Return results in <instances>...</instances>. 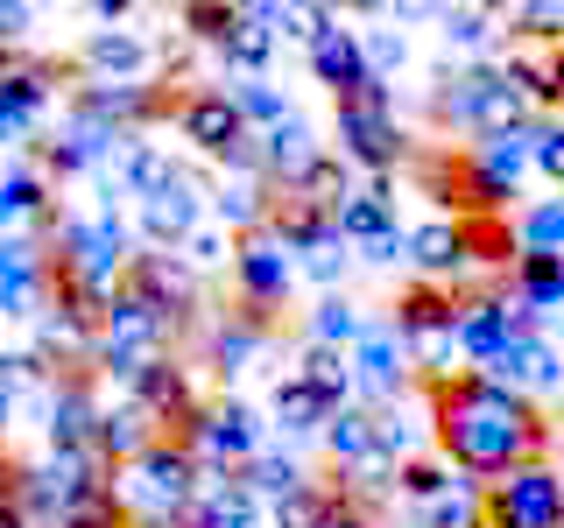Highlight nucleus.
Listing matches in <instances>:
<instances>
[{
  "instance_id": "obj_1",
  "label": "nucleus",
  "mask_w": 564,
  "mask_h": 528,
  "mask_svg": "<svg viewBox=\"0 0 564 528\" xmlns=\"http://www.w3.org/2000/svg\"><path fill=\"white\" fill-rule=\"evenodd\" d=\"M431 444L452 458L466 480H508L522 465L551 458V422L543 409L508 387L501 374H458V381H431Z\"/></svg>"
},
{
  "instance_id": "obj_2",
  "label": "nucleus",
  "mask_w": 564,
  "mask_h": 528,
  "mask_svg": "<svg viewBox=\"0 0 564 528\" xmlns=\"http://www.w3.org/2000/svg\"><path fill=\"white\" fill-rule=\"evenodd\" d=\"M431 120L437 128H458V134H473V141H494V134H522V128H536L543 120V106L516 85V70H466V78H437V92H431Z\"/></svg>"
},
{
  "instance_id": "obj_3",
  "label": "nucleus",
  "mask_w": 564,
  "mask_h": 528,
  "mask_svg": "<svg viewBox=\"0 0 564 528\" xmlns=\"http://www.w3.org/2000/svg\"><path fill=\"white\" fill-rule=\"evenodd\" d=\"M332 106H339V155L352 169L388 176L402 155H410L402 120H395V85H388V78H360L352 92H339Z\"/></svg>"
},
{
  "instance_id": "obj_4",
  "label": "nucleus",
  "mask_w": 564,
  "mask_h": 528,
  "mask_svg": "<svg viewBox=\"0 0 564 528\" xmlns=\"http://www.w3.org/2000/svg\"><path fill=\"white\" fill-rule=\"evenodd\" d=\"M205 486V465L191 444H176V437H163L149 458H134L128 472H120V501H128L134 521H184L191 501H198Z\"/></svg>"
},
{
  "instance_id": "obj_5",
  "label": "nucleus",
  "mask_w": 564,
  "mask_h": 528,
  "mask_svg": "<svg viewBox=\"0 0 564 528\" xmlns=\"http://www.w3.org/2000/svg\"><path fill=\"white\" fill-rule=\"evenodd\" d=\"M458 304L466 296H452L445 282H410L395 296V339L410 345V360L431 381H458L452 360H466V345H458Z\"/></svg>"
},
{
  "instance_id": "obj_6",
  "label": "nucleus",
  "mask_w": 564,
  "mask_h": 528,
  "mask_svg": "<svg viewBox=\"0 0 564 528\" xmlns=\"http://www.w3.org/2000/svg\"><path fill=\"white\" fill-rule=\"evenodd\" d=\"M176 444L198 451V465H205V472H247L254 458H269V451H261V416L247 409L240 395L205 402V416H198V422H184V430H176Z\"/></svg>"
},
{
  "instance_id": "obj_7",
  "label": "nucleus",
  "mask_w": 564,
  "mask_h": 528,
  "mask_svg": "<svg viewBox=\"0 0 564 528\" xmlns=\"http://www.w3.org/2000/svg\"><path fill=\"white\" fill-rule=\"evenodd\" d=\"M487 528H564V472L543 458V465H522L508 480H494Z\"/></svg>"
},
{
  "instance_id": "obj_8",
  "label": "nucleus",
  "mask_w": 564,
  "mask_h": 528,
  "mask_svg": "<svg viewBox=\"0 0 564 528\" xmlns=\"http://www.w3.org/2000/svg\"><path fill=\"white\" fill-rule=\"evenodd\" d=\"M128 289H141L155 310H170L184 331H198L205 324V282H198V268H191L184 254H170V246H141L134 254V268H128Z\"/></svg>"
},
{
  "instance_id": "obj_9",
  "label": "nucleus",
  "mask_w": 564,
  "mask_h": 528,
  "mask_svg": "<svg viewBox=\"0 0 564 528\" xmlns=\"http://www.w3.org/2000/svg\"><path fill=\"white\" fill-rule=\"evenodd\" d=\"M304 275L296 268V254L275 240V226L269 233H247L240 240V254H234V289H240V310H254V317H269L290 304V282Z\"/></svg>"
},
{
  "instance_id": "obj_10",
  "label": "nucleus",
  "mask_w": 564,
  "mask_h": 528,
  "mask_svg": "<svg viewBox=\"0 0 564 528\" xmlns=\"http://www.w3.org/2000/svg\"><path fill=\"white\" fill-rule=\"evenodd\" d=\"M99 422L106 402L85 374H57V387L43 395V444L50 451H99Z\"/></svg>"
},
{
  "instance_id": "obj_11",
  "label": "nucleus",
  "mask_w": 564,
  "mask_h": 528,
  "mask_svg": "<svg viewBox=\"0 0 564 528\" xmlns=\"http://www.w3.org/2000/svg\"><path fill=\"white\" fill-rule=\"evenodd\" d=\"M352 381H360V395L375 402V416H381V409H395V402L410 395L416 360H410V345L395 339V324H375L360 345H352Z\"/></svg>"
},
{
  "instance_id": "obj_12",
  "label": "nucleus",
  "mask_w": 564,
  "mask_h": 528,
  "mask_svg": "<svg viewBox=\"0 0 564 528\" xmlns=\"http://www.w3.org/2000/svg\"><path fill=\"white\" fill-rule=\"evenodd\" d=\"M311 78L325 85L332 99L352 92L360 78H375V70H367V35L346 29L332 8H311Z\"/></svg>"
},
{
  "instance_id": "obj_13",
  "label": "nucleus",
  "mask_w": 564,
  "mask_h": 528,
  "mask_svg": "<svg viewBox=\"0 0 564 528\" xmlns=\"http://www.w3.org/2000/svg\"><path fill=\"white\" fill-rule=\"evenodd\" d=\"M128 402H141V409L163 422L170 437L184 430V422H198V416H205L198 381H191V360H176V352H170V360H149V366H141V374L128 381Z\"/></svg>"
},
{
  "instance_id": "obj_14",
  "label": "nucleus",
  "mask_w": 564,
  "mask_h": 528,
  "mask_svg": "<svg viewBox=\"0 0 564 528\" xmlns=\"http://www.w3.org/2000/svg\"><path fill=\"white\" fill-rule=\"evenodd\" d=\"M57 78H64V70L50 57H22V50H8V57H0V134L29 141V128H35V113L50 106V85H57Z\"/></svg>"
},
{
  "instance_id": "obj_15",
  "label": "nucleus",
  "mask_w": 564,
  "mask_h": 528,
  "mask_svg": "<svg viewBox=\"0 0 564 528\" xmlns=\"http://www.w3.org/2000/svg\"><path fill=\"white\" fill-rule=\"evenodd\" d=\"M141 219V246H191V233H205V190L191 184L184 169H176V184H163L149 205H134Z\"/></svg>"
},
{
  "instance_id": "obj_16",
  "label": "nucleus",
  "mask_w": 564,
  "mask_h": 528,
  "mask_svg": "<svg viewBox=\"0 0 564 528\" xmlns=\"http://www.w3.org/2000/svg\"><path fill=\"white\" fill-rule=\"evenodd\" d=\"M198 345H205V366H212V374L234 381V374H247V366L269 352V317H254V310L205 317V324H198Z\"/></svg>"
},
{
  "instance_id": "obj_17",
  "label": "nucleus",
  "mask_w": 564,
  "mask_h": 528,
  "mask_svg": "<svg viewBox=\"0 0 564 528\" xmlns=\"http://www.w3.org/2000/svg\"><path fill=\"white\" fill-rule=\"evenodd\" d=\"M78 113H93L106 120V128H120V134H141L149 120H163L176 113V106L163 99V85H99V78H78Z\"/></svg>"
},
{
  "instance_id": "obj_18",
  "label": "nucleus",
  "mask_w": 564,
  "mask_h": 528,
  "mask_svg": "<svg viewBox=\"0 0 564 528\" xmlns=\"http://www.w3.org/2000/svg\"><path fill=\"white\" fill-rule=\"evenodd\" d=\"M325 163H332V148L317 141L311 120H282L275 134H261V176H269L275 190H304Z\"/></svg>"
},
{
  "instance_id": "obj_19",
  "label": "nucleus",
  "mask_w": 564,
  "mask_h": 528,
  "mask_svg": "<svg viewBox=\"0 0 564 528\" xmlns=\"http://www.w3.org/2000/svg\"><path fill=\"white\" fill-rule=\"evenodd\" d=\"M78 78H99V85H149L155 78V50L141 43L134 29H93L78 50Z\"/></svg>"
},
{
  "instance_id": "obj_20",
  "label": "nucleus",
  "mask_w": 564,
  "mask_h": 528,
  "mask_svg": "<svg viewBox=\"0 0 564 528\" xmlns=\"http://www.w3.org/2000/svg\"><path fill=\"white\" fill-rule=\"evenodd\" d=\"M0 219H8V233H50V226H57L50 169H35L29 155H14L8 176H0Z\"/></svg>"
},
{
  "instance_id": "obj_21",
  "label": "nucleus",
  "mask_w": 564,
  "mask_h": 528,
  "mask_svg": "<svg viewBox=\"0 0 564 528\" xmlns=\"http://www.w3.org/2000/svg\"><path fill=\"white\" fill-rule=\"evenodd\" d=\"M487 374H501L508 387H522V395H564V352L536 331V339H516V345H508V360L487 366Z\"/></svg>"
},
{
  "instance_id": "obj_22",
  "label": "nucleus",
  "mask_w": 564,
  "mask_h": 528,
  "mask_svg": "<svg viewBox=\"0 0 564 528\" xmlns=\"http://www.w3.org/2000/svg\"><path fill=\"white\" fill-rule=\"evenodd\" d=\"M410 261H416L423 282H452V275L473 261L466 219H431V226H416V233H410Z\"/></svg>"
},
{
  "instance_id": "obj_23",
  "label": "nucleus",
  "mask_w": 564,
  "mask_h": 528,
  "mask_svg": "<svg viewBox=\"0 0 564 528\" xmlns=\"http://www.w3.org/2000/svg\"><path fill=\"white\" fill-rule=\"evenodd\" d=\"M332 416H339V409H332L317 387H304L296 374H290V381H275V395H269V422H275L282 437H325V430H332Z\"/></svg>"
},
{
  "instance_id": "obj_24",
  "label": "nucleus",
  "mask_w": 564,
  "mask_h": 528,
  "mask_svg": "<svg viewBox=\"0 0 564 528\" xmlns=\"http://www.w3.org/2000/svg\"><path fill=\"white\" fill-rule=\"evenodd\" d=\"M508 296L536 317H557L564 310V261L557 254H522L516 268H508Z\"/></svg>"
},
{
  "instance_id": "obj_25",
  "label": "nucleus",
  "mask_w": 564,
  "mask_h": 528,
  "mask_svg": "<svg viewBox=\"0 0 564 528\" xmlns=\"http://www.w3.org/2000/svg\"><path fill=\"white\" fill-rule=\"evenodd\" d=\"M311 345H332V352H352V345H360L367 339V331H375V317H367L360 304H352V296H339V289H332V296H317V310H311Z\"/></svg>"
},
{
  "instance_id": "obj_26",
  "label": "nucleus",
  "mask_w": 564,
  "mask_h": 528,
  "mask_svg": "<svg viewBox=\"0 0 564 528\" xmlns=\"http://www.w3.org/2000/svg\"><path fill=\"white\" fill-rule=\"evenodd\" d=\"M416 521L423 528H487V480H466V472H458L437 501L416 507Z\"/></svg>"
},
{
  "instance_id": "obj_27",
  "label": "nucleus",
  "mask_w": 564,
  "mask_h": 528,
  "mask_svg": "<svg viewBox=\"0 0 564 528\" xmlns=\"http://www.w3.org/2000/svg\"><path fill=\"white\" fill-rule=\"evenodd\" d=\"M395 190L388 184H367V190H352V198L339 205V233H346V246H375L381 233H395Z\"/></svg>"
},
{
  "instance_id": "obj_28",
  "label": "nucleus",
  "mask_w": 564,
  "mask_h": 528,
  "mask_svg": "<svg viewBox=\"0 0 564 528\" xmlns=\"http://www.w3.org/2000/svg\"><path fill=\"white\" fill-rule=\"evenodd\" d=\"M296 381L317 387L332 409H352V395H360V381H352V352H332V345H304V360H296Z\"/></svg>"
},
{
  "instance_id": "obj_29",
  "label": "nucleus",
  "mask_w": 564,
  "mask_h": 528,
  "mask_svg": "<svg viewBox=\"0 0 564 528\" xmlns=\"http://www.w3.org/2000/svg\"><path fill=\"white\" fill-rule=\"evenodd\" d=\"M325 458L339 472H360L367 458H381V437H375V409H339L325 430Z\"/></svg>"
},
{
  "instance_id": "obj_30",
  "label": "nucleus",
  "mask_w": 564,
  "mask_h": 528,
  "mask_svg": "<svg viewBox=\"0 0 564 528\" xmlns=\"http://www.w3.org/2000/svg\"><path fill=\"white\" fill-rule=\"evenodd\" d=\"M275 43H282V35L261 22V0H254V8H240V29H234V43H226V64H234L240 78H261L269 57H275Z\"/></svg>"
},
{
  "instance_id": "obj_31",
  "label": "nucleus",
  "mask_w": 564,
  "mask_h": 528,
  "mask_svg": "<svg viewBox=\"0 0 564 528\" xmlns=\"http://www.w3.org/2000/svg\"><path fill=\"white\" fill-rule=\"evenodd\" d=\"M226 92H234L240 120H247L254 134H275L282 120H296V113H290V99H282V85H269V78H234Z\"/></svg>"
},
{
  "instance_id": "obj_32",
  "label": "nucleus",
  "mask_w": 564,
  "mask_h": 528,
  "mask_svg": "<svg viewBox=\"0 0 564 528\" xmlns=\"http://www.w3.org/2000/svg\"><path fill=\"white\" fill-rule=\"evenodd\" d=\"M339 507H346L339 486H317V480H311L304 493H290V501L275 507L269 528H332V521H339Z\"/></svg>"
},
{
  "instance_id": "obj_33",
  "label": "nucleus",
  "mask_w": 564,
  "mask_h": 528,
  "mask_svg": "<svg viewBox=\"0 0 564 528\" xmlns=\"http://www.w3.org/2000/svg\"><path fill=\"white\" fill-rule=\"evenodd\" d=\"M240 480L254 486V501L269 507V515H275L282 501H290V493H304V486H311V480H304V465H296L290 451H282V458H275V451H269V458H254V465H247Z\"/></svg>"
},
{
  "instance_id": "obj_34",
  "label": "nucleus",
  "mask_w": 564,
  "mask_h": 528,
  "mask_svg": "<svg viewBox=\"0 0 564 528\" xmlns=\"http://www.w3.org/2000/svg\"><path fill=\"white\" fill-rule=\"evenodd\" d=\"M516 246H522V254H557L564 261V198L522 205L516 211Z\"/></svg>"
},
{
  "instance_id": "obj_35",
  "label": "nucleus",
  "mask_w": 564,
  "mask_h": 528,
  "mask_svg": "<svg viewBox=\"0 0 564 528\" xmlns=\"http://www.w3.org/2000/svg\"><path fill=\"white\" fill-rule=\"evenodd\" d=\"M57 528H134V515H128V501H120V486H93L85 501H70L57 515Z\"/></svg>"
},
{
  "instance_id": "obj_36",
  "label": "nucleus",
  "mask_w": 564,
  "mask_h": 528,
  "mask_svg": "<svg viewBox=\"0 0 564 528\" xmlns=\"http://www.w3.org/2000/svg\"><path fill=\"white\" fill-rule=\"evenodd\" d=\"M452 480H458L452 458H410V465L395 472V493H410V501L423 507V501H437V493H445Z\"/></svg>"
},
{
  "instance_id": "obj_37",
  "label": "nucleus",
  "mask_w": 564,
  "mask_h": 528,
  "mask_svg": "<svg viewBox=\"0 0 564 528\" xmlns=\"http://www.w3.org/2000/svg\"><path fill=\"white\" fill-rule=\"evenodd\" d=\"M176 22H184L198 43H234V29H240V8H226V0H198V8H176Z\"/></svg>"
},
{
  "instance_id": "obj_38",
  "label": "nucleus",
  "mask_w": 564,
  "mask_h": 528,
  "mask_svg": "<svg viewBox=\"0 0 564 528\" xmlns=\"http://www.w3.org/2000/svg\"><path fill=\"white\" fill-rule=\"evenodd\" d=\"M437 35L458 50H487L494 35V8H437Z\"/></svg>"
},
{
  "instance_id": "obj_39",
  "label": "nucleus",
  "mask_w": 564,
  "mask_h": 528,
  "mask_svg": "<svg viewBox=\"0 0 564 528\" xmlns=\"http://www.w3.org/2000/svg\"><path fill=\"white\" fill-rule=\"evenodd\" d=\"M508 22L536 43H564V0H522V8H508Z\"/></svg>"
},
{
  "instance_id": "obj_40",
  "label": "nucleus",
  "mask_w": 564,
  "mask_h": 528,
  "mask_svg": "<svg viewBox=\"0 0 564 528\" xmlns=\"http://www.w3.org/2000/svg\"><path fill=\"white\" fill-rule=\"evenodd\" d=\"M176 254L191 261V268H234V254H240V240L234 233H219V226H205V233H191V246H176Z\"/></svg>"
},
{
  "instance_id": "obj_41",
  "label": "nucleus",
  "mask_w": 564,
  "mask_h": 528,
  "mask_svg": "<svg viewBox=\"0 0 564 528\" xmlns=\"http://www.w3.org/2000/svg\"><path fill=\"white\" fill-rule=\"evenodd\" d=\"M360 35H367V70H375V78H395L402 57H410V43H402L395 29H360Z\"/></svg>"
},
{
  "instance_id": "obj_42",
  "label": "nucleus",
  "mask_w": 564,
  "mask_h": 528,
  "mask_svg": "<svg viewBox=\"0 0 564 528\" xmlns=\"http://www.w3.org/2000/svg\"><path fill=\"white\" fill-rule=\"evenodd\" d=\"M536 176H551L564 198V120H543L536 128Z\"/></svg>"
},
{
  "instance_id": "obj_43",
  "label": "nucleus",
  "mask_w": 564,
  "mask_h": 528,
  "mask_svg": "<svg viewBox=\"0 0 564 528\" xmlns=\"http://www.w3.org/2000/svg\"><path fill=\"white\" fill-rule=\"evenodd\" d=\"M346 261H352V254H346V246H325V254H311V261H296V268H304L311 282H325V296H332V282H339V275H346Z\"/></svg>"
},
{
  "instance_id": "obj_44",
  "label": "nucleus",
  "mask_w": 564,
  "mask_h": 528,
  "mask_svg": "<svg viewBox=\"0 0 564 528\" xmlns=\"http://www.w3.org/2000/svg\"><path fill=\"white\" fill-rule=\"evenodd\" d=\"M360 261H375V268H395V261H410V233H402V226H395V233H381L375 246H360Z\"/></svg>"
},
{
  "instance_id": "obj_45",
  "label": "nucleus",
  "mask_w": 564,
  "mask_h": 528,
  "mask_svg": "<svg viewBox=\"0 0 564 528\" xmlns=\"http://www.w3.org/2000/svg\"><path fill=\"white\" fill-rule=\"evenodd\" d=\"M29 22H35V8H29V0H0V43H22V35H29Z\"/></svg>"
},
{
  "instance_id": "obj_46",
  "label": "nucleus",
  "mask_w": 564,
  "mask_h": 528,
  "mask_svg": "<svg viewBox=\"0 0 564 528\" xmlns=\"http://www.w3.org/2000/svg\"><path fill=\"white\" fill-rule=\"evenodd\" d=\"M128 14H134L128 0H93V22H99V29H120V22H128Z\"/></svg>"
},
{
  "instance_id": "obj_47",
  "label": "nucleus",
  "mask_w": 564,
  "mask_h": 528,
  "mask_svg": "<svg viewBox=\"0 0 564 528\" xmlns=\"http://www.w3.org/2000/svg\"><path fill=\"white\" fill-rule=\"evenodd\" d=\"M332 528H381L375 515H360V507H339V521H332Z\"/></svg>"
},
{
  "instance_id": "obj_48",
  "label": "nucleus",
  "mask_w": 564,
  "mask_h": 528,
  "mask_svg": "<svg viewBox=\"0 0 564 528\" xmlns=\"http://www.w3.org/2000/svg\"><path fill=\"white\" fill-rule=\"evenodd\" d=\"M134 528H184V521H134Z\"/></svg>"
},
{
  "instance_id": "obj_49",
  "label": "nucleus",
  "mask_w": 564,
  "mask_h": 528,
  "mask_svg": "<svg viewBox=\"0 0 564 528\" xmlns=\"http://www.w3.org/2000/svg\"><path fill=\"white\" fill-rule=\"evenodd\" d=\"M381 528H423V521H416V515H410V521H381Z\"/></svg>"
},
{
  "instance_id": "obj_50",
  "label": "nucleus",
  "mask_w": 564,
  "mask_h": 528,
  "mask_svg": "<svg viewBox=\"0 0 564 528\" xmlns=\"http://www.w3.org/2000/svg\"><path fill=\"white\" fill-rule=\"evenodd\" d=\"M557 324H564V310H557Z\"/></svg>"
}]
</instances>
